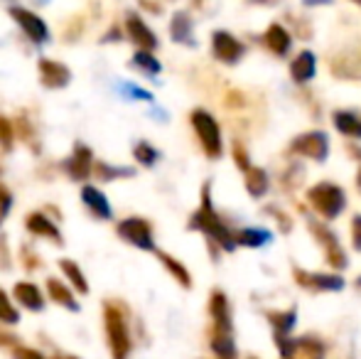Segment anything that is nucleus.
Here are the masks:
<instances>
[{"mask_svg": "<svg viewBox=\"0 0 361 359\" xmlns=\"http://www.w3.org/2000/svg\"><path fill=\"white\" fill-rule=\"evenodd\" d=\"M190 229H197V231H202V234H207L212 241H216L224 251H233V246H236V234L224 224L221 217L216 214L214 205H212L209 185H204V190H202V207L192 214Z\"/></svg>", "mask_w": 361, "mask_h": 359, "instance_id": "f257e3e1", "label": "nucleus"}, {"mask_svg": "<svg viewBox=\"0 0 361 359\" xmlns=\"http://www.w3.org/2000/svg\"><path fill=\"white\" fill-rule=\"evenodd\" d=\"M104 325H106V340H109L111 359H128L133 350L128 327V312L121 303L109 300L104 305Z\"/></svg>", "mask_w": 361, "mask_h": 359, "instance_id": "f03ea898", "label": "nucleus"}, {"mask_svg": "<svg viewBox=\"0 0 361 359\" xmlns=\"http://www.w3.org/2000/svg\"><path fill=\"white\" fill-rule=\"evenodd\" d=\"M307 200H310V205L314 207V212L327 221L337 219V217L347 209V195H344L342 187L334 185V182H317V185L307 192Z\"/></svg>", "mask_w": 361, "mask_h": 359, "instance_id": "7ed1b4c3", "label": "nucleus"}, {"mask_svg": "<svg viewBox=\"0 0 361 359\" xmlns=\"http://www.w3.org/2000/svg\"><path fill=\"white\" fill-rule=\"evenodd\" d=\"M190 121H192V128H195L197 138H200V143H202V150H204L212 160L221 158V153H224L221 128H219L214 116L204 109H197V111H192Z\"/></svg>", "mask_w": 361, "mask_h": 359, "instance_id": "20e7f679", "label": "nucleus"}, {"mask_svg": "<svg viewBox=\"0 0 361 359\" xmlns=\"http://www.w3.org/2000/svg\"><path fill=\"white\" fill-rule=\"evenodd\" d=\"M290 153L300 155V158H310L317 160V163H324L329 155V138L322 130H310V133H302L290 143Z\"/></svg>", "mask_w": 361, "mask_h": 359, "instance_id": "39448f33", "label": "nucleus"}, {"mask_svg": "<svg viewBox=\"0 0 361 359\" xmlns=\"http://www.w3.org/2000/svg\"><path fill=\"white\" fill-rule=\"evenodd\" d=\"M116 231H118L121 239L128 241V244H133V246H138V249H143V251L155 249L152 226H150V221L143 219V217H128V219L118 221Z\"/></svg>", "mask_w": 361, "mask_h": 359, "instance_id": "423d86ee", "label": "nucleus"}, {"mask_svg": "<svg viewBox=\"0 0 361 359\" xmlns=\"http://www.w3.org/2000/svg\"><path fill=\"white\" fill-rule=\"evenodd\" d=\"M10 18L20 25V30H23L35 44H44L49 39L47 23H44L39 15H35L32 10H25V8H20V5H13V8H10Z\"/></svg>", "mask_w": 361, "mask_h": 359, "instance_id": "0eeeda50", "label": "nucleus"}, {"mask_svg": "<svg viewBox=\"0 0 361 359\" xmlns=\"http://www.w3.org/2000/svg\"><path fill=\"white\" fill-rule=\"evenodd\" d=\"M212 52H214V57L219 62L236 64V62H241V57L246 54V44L233 37L231 32H226V30H216V32L212 35Z\"/></svg>", "mask_w": 361, "mask_h": 359, "instance_id": "6e6552de", "label": "nucleus"}, {"mask_svg": "<svg viewBox=\"0 0 361 359\" xmlns=\"http://www.w3.org/2000/svg\"><path fill=\"white\" fill-rule=\"evenodd\" d=\"M126 32H128V37L133 39V44H138L140 49H147V52H152V49L157 47V35L152 32L150 28H147L145 20L140 18L138 13H128V15H126Z\"/></svg>", "mask_w": 361, "mask_h": 359, "instance_id": "1a4fd4ad", "label": "nucleus"}, {"mask_svg": "<svg viewBox=\"0 0 361 359\" xmlns=\"http://www.w3.org/2000/svg\"><path fill=\"white\" fill-rule=\"evenodd\" d=\"M37 67H39V79H42V84L47 89H64L69 82H72L69 67H64V64L57 62V59L42 57Z\"/></svg>", "mask_w": 361, "mask_h": 359, "instance_id": "9d476101", "label": "nucleus"}, {"mask_svg": "<svg viewBox=\"0 0 361 359\" xmlns=\"http://www.w3.org/2000/svg\"><path fill=\"white\" fill-rule=\"evenodd\" d=\"M64 170L72 180H89L94 173V153L86 145H76L74 153L64 160Z\"/></svg>", "mask_w": 361, "mask_h": 359, "instance_id": "9b49d317", "label": "nucleus"}, {"mask_svg": "<svg viewBox=\"0 0 361 359\" xmlns=\"http://www.w3.org/2000/svg\"><path fill=\"white\" fill-rule=\"evenodd\" d=\"M298 283L310 291H342L344 281L342 276H334V273H305L298 271Z\"/></svg>", "mask_w": 361, "mask_h": 359, "instance_id": "f8f14e48", "label": "nucleus"}, {"mask_svg": "<svg viewBox=\"0 0 361 359\" xmlns=\"http://www.w3.org/2000/svg\"><path fill=\"white\" fill-rule=\"evenodd\" d=\"M263 44H266L276 57H288L290 49H293V37H290V32L281 23H273L271 28L266 30V35H263Z\"/></svg>", "mask_w": 361, "mask_h": 359, "instance_id": "ddd939ff", "label": "nucleus"}, {"mask_svg": "<svg viewBox=\"0 0 361 359\" xmlns=\"http://www.w3.org/2000/svg\"><path fill=\"white\" fill-rule=\"evenodd\" d=\"M209 315L214 322V330L231 332V305H228V298L221 291H214L209 298Z\"/></svg>", "mask_w": 361, "mask_h": 359, "instance_id": "4468645a", "label": "nucleus"}, {"mask_svg": "<svg viewBox=\"0 0 361 359\" xmlns=\"http://www.w3.org/2000/svg\"><path fill=\"white\" fill-rule=\"evenodd\" d=\"M25 226H27L30 234L44 236V239H52L54 244H62V234H59V229L54 226L52 219H47V217L42 214V212H30V214L25 217Z\"/></svg>", "mask_w": 361, "mask_h": 359, "instance_id": "2eb2a0df", "label": "nucleus"}, {"mask_svg": "<svg viewBox=\"0 0 361 359\" xmlns=\"http://www.w3.org/2000/svg\"><path fill=\"white\" fill-rule=\"evenodd\" d=\"M314 74H317V59H314V54L310 52V49H302V52L290 62V77L298 84H307L314 79Z\"/></svg>", "mask_w": 361, "mask_h": 359, "instance_id": "dca6fc26", "label": "nucleus"}, {"mask_svg": "<svg viewBox=\"0 0 361 359\" xmlns=\"http://www.w3.org/2000/svg\"><path fill=\"white\" fill-rule=\"evenodd\" d=\"M81 200H84V205L89 207V212L96 219H111V205L99 187L86 185L84 190H81Z\"/></svg>", "mask_w": 361, "mask_h": 359, "instance_id": "f3484780", "label": "nucleus"}, {"mask_svg": "<svg viewBox=\"0 0 361 359\" xmlns=\"http://www.w3.org/2000/svg\"><path fill=\"white\" fill-rule=\"evenodd\" d=\"M13 296L18 298L20 305H25L27 310H42V308H44V298H42V293H39V288L35 286V283H27V281L15 283Z\"/></svg>", "mask_w": 361, "mask_h": 359, "instance_id": "a211bd4d", "label": "nucleus"}, {"mask_svg": "<svg viewBox=\"0 0 361 359\" xmlns=\"http://www.w3.org/2000/svg\"><path fill=\"white\" fill-rule=\"evenodd\" d=\"M332 121H334V128H337L342 135H347V138H361V116L359 114L342 109V111H334Z\"/></svg>", "mask_w": 361, "mask_h": 359, "instance_id": "6ab92c4d", "label": "nucleus"}, {"mask_svg": "<svg viewBox=\"0 0 361 359\" xmlns=\"http://www.w3.org/2000/svg\"><path fill=\"white\" fill-rule=\"evenodd\" d=\"M170 35H172V39H175V42L195 47V32H192L190 15H187V13H175V18H172V23H170Z\"/></svg>", "mask_w": 361, "mask_h": 359, "instance_id": "aec40b11", "label": "nucleus"}, {"mask_svg": "<svg viewBox=\"0 0 361 359\" xmlns=\"http://www.w3.org/2000/svg\"><path fill=\"white\" fill-rule=\"evenodd\" d=\"M47 293L57 305L67 308V310H74V312L79 310V303H76L74 293L69 291L62 281H57V278H47Z\"/></svg>", "mask_w": 361, "mask_h": 359, "instance_id": "412c9836", "label": "nucleus"}, {"mask_svg": "<svg viewBox=\"0 0 361 359\" xmlns=\"http://www.w3.org/2000/svg\"><path fill=\"white\" fill-rule=\"evenodd\" d=\"M212 352L219 359H236V345H233V337L231 332H224V330H214L212 327Z\"/></svg>", "mask_w": 361, "mask_h": 359, "instance_id": "4be33fe9", "label": "nucleus"}, {"mask_svg": "<svg viewBox=\"0 0 361 359\" xmlns=\"http://www.w3.org/2000/svg\"><path fill=\"white\" fill-rule=\"evenodd\" d=\"M273 239V234L268 229H258V226H251V229H241L236 234V244L248 246V249H261V246H268Z\"/></svg>", "mask_w": 361, "mask_h": 359, "instance_id": "5701e85b", "label": "nucleus"}, {"mask_svg": "<svg viewBox=\"0 0 361 359\" xmlns=\"http://www.w3.org/2000/svg\"><path fill=\"white\" fill-rule=\"evenodd\" d=\"M268 322L273 325L276 335H290L295 322H298V310L295 308H290V310H273L268 312Z\"/></svg>", "mask_w": 361, "mask_h": 359, "instance_id": "b1692460", "label": "nucleus"}, {"mask_svg": "<svg viewBox=\"0 0 361 359\" xmlns=\"http://www.w3.org/2000/svg\"><path fill=\"white\" fill-rule=\"evenodd\" d=\"M322 357H324V347L319 340H314V337H300V340H295L293 359H322Z\"/></svg>", "mask_w": 361, "mask_h": 359, "instance_id": "393cba45", "label": "nucleus"}, {"mask_svg": "<svg viewBox=\"0 0 361 359\" xmlns=\"http://www.w3.org/2000/svg\"><path fill=\"white\" fill-rule=\"evenodd\" d=\"M243 185H246L248 195H251L253 200H261V197L268 192V175H266V170H261V168L246 170V180H243Z\"/></svg>", "mask_w": 361, "mask_h": 359, "instance_id": "a878e982", "label": "nucleus"}, {"mask_svg": "<svg viewBox=\"0 0 361 359\" xmlns=\"http://www.w3.org/2000/svg\"><path fill=\"white\" fill-rule=\"evenodd\" d=\"M157 259H160V264L165 266L167 271H170V276L175 278L177 283H180L182 288H192V276H190V271L185 269V266L180 264L177 259H172L170 254H157Z\"/></svg>", "mask_w": 361, "mask_h": 359, "instance_id": "bb28decb", "label": "nucleus"}, {"mask_svg": "<svg viewBox=\"0 0 361 359\" xmlns=\"http://www.w3.org/2000/svg\"><path fill=\"white\" fill-rule=\"evenodd\" d=\"M59 269H62L64 276L69 278V281L74 283V288H76V293H89V283H86V278H84V271L79 269V264H74V261H69V259H64L62 264H59Z\"/></svg>", "mask_w": 361, "mask_h": 359, "instance_id": "cd10ccee", "label": "nucleus"}, {"mask_svg": "<svg viewBox=\"0 0 361 359\" xmlns=\"http://www.w3.org/2000/svg\"><path fill=\"white\" fill-rule=\"evenodd\" d=\"M18 320H20V312L15 310V305L10 303L8 293L0 288V322H3V325H18Z\"/></svg>", "mask_w": 361, "mask_h": 359, "instance_id": "c85d7f7f", "label": "nucleus"}, {"mask_svg": "<svg viewBox=\"0 0 361 359\" xmlns=\"http://www.w3.org/2000/svg\"><path fill=\"white\" fill-rule=\"evenodd\" d=\"M133 64L138 69H143L145 74H157L160 72V62H157L155 57H152V52H147V49H140V52H135V57H133Z\"/></svg>", "mask_w": 361, "mask_h": 359, "instance_id": "c756f323", "label": "nucleus"}, {"mask_svg": "<svg viewBox=\"0 0 361 359\" xmlns=\"http://www.w3.org/2000/svg\"><path fill=\"white\" fill-rule=\"evenodd\" d=\"M133 155H135V160H138L140 165H145V168H152V165L157 163V150L152 148L150 143H145V140H140V143L135 145Z\"/></svg>", "mask_w": 361, "mask_h": 359, "instance_id": "7c9ffc66", "label": "nucleus"}, {"mask_svg": "<svg viewBox=\"0 0 361 359\" xmlns=\"http://www.w3.org/2000/svg\"><path fill=\"white\" fill-rule=\"evenodd\" d=\"M13 140H15V126L10 118L0 116V148L3 150H10L13 148Z\"/></svg>", "mask_w": 361, "mask_h": 359, "instance_id": "2f4dec72", "label": "nucleus"}, {"mask_svg": "<svg viewBox=\"0 0 361 359\" xmlns=\"http://www.w3.org/2000/svg\"><path fill=\"white\" fill-rule=\"evenodd\" d=\"M94 170L101 175V180H116L121 175H130V170H121V168H109V165H104V163H99V165H94Z\"/></svg>", "mask_w": 361, "mask_h": 359, "instance_id": "473e14b6", "label": "nucleus"}, {"mask_svg": "<svg viewBox=\"0 0 361 359\" xmlns=\"http://www.w3.org/2000/svg\"><path fill=\"white\" fill-rule=\"evenodd\" d=\"M10 207H13V195H10L8 187L0 185V224H3V219L8 217Z\"/></svg>", "mask_w": 361, "mask_h": 359, "instance_id": "72a5a7b5", "label": "nucleus"}, {"mask_svg": "<svg viewBox=\"0 0 361 359\" xmlns=\"http://www.w3.org/2000/svg\"><path fill=\"white\" fill-rule=\"evenodd\" d=\"M13 359H47L42 352L32 350V347H13Z\"/></svg>", "mask_w": 361, "mask_h": 359, "instance_id": "f704fd0d", "label": "nucleus"}, {"mask_svg": "<svg viewBox=\"0 0 361 359\" xmlns=\"http://www.w3.org/2000/svg\"><path fill=\"white\" fill-rule=\"evenodd\" d=\"M23 264H25V269L27 271H35V269H39V256L37 254H32V251L27 249V246H23Z\"/></svg>", "mask_w": 361, "mask_h": 359, "instance_id": "c9c22d12", "label": "nucleus"}, {"mask_svg": "<svg viewBox=\"0 0 361 359\" xmlns=\"http://www.w3.org/2000/svg\"><path fill=\"white\" fill-rule=\"evenodd\" d=\"M352 244H354V249L361 251V214H357L352 219Z\"/></svg>", "mask_w": 361, "mask_h": 359, "instance_id": "e433bc0d", "label": "nucleus"}, {"mask_svg": "<svg viewBox=\"0 0 361 359\" xmlns=\"http://www.w3.org/2000/svg\"><path fill=\"white\" fill-rule=\"evenodd\" d=\"M10 254H8V244H5V236H0V269H8L10 266Z\"/></svg>", "mask_w": 361, "mask_h": 359, "instance_id": "4c0bfd02", "label": "nucleus"}, {"mask_svg": "<svg viewBox=\"0 0 361 359\" xmlns=\"http://www.w3.org/2000/svg\"><path fill=\"white\" fill-rule=\"evenodd\" d=\"M15 128H20V133H23V138H25V140L32 138V133H30V123H27L25 118H18V121H15Z\"/></svg>", "mask_w": 361, "mask_h": 359, "instance_id": "58836bf2", "label": "nucleus"}, {"mask_svg": "<svg viewBox=\"0 0 361 359\" xmlns=\"http://www.w3.org/2000/svg\"><path fill=\"white\" fill-rule=\"evenodd\" d=\"M13 345H15V337L10 332L0 330V347H13Z\"/></svg>", "mask_w": 361, "mask_h": 359, "instance_id": "ea45409f", "label": "nucleus"}, {"mask_svg": "<svg viewBox=\"0 0 361 359\" xmlns=\"http://www.w3.org/2000/svg\"><path fill=\"white\" fill-rule=\"evenodd\" d=\"M332 0H305V5H329Z\"/></svg>", "mask_w": 361, "mask_h": 359, "instance_id": "a19ab883", "label": "nucleus"}, {"mask_svg": "<svg viewBox=\"0 0 361 359\" xmlns=\"http://www.w3.org/2000/svg\"><path fill=\"white\" fill-rule=\"evenodd\" d=\"M54 359H79V357H72V355H57Z\"/></svg>", "mask_w": 361, "mask_h": 359, "instance_id": "79ce46f5", "label": "nucleus"}, {"mask_svg": "<svg viewBox=\"0 0 361 359\" xmlns=\"http://www.w3.org/2000/svg\"><path fill=\"white\" fill-rule=\"evenodd\" d=\"M357 187L361 190V170H359V175H357Z\"/></svg>", "mask_w": 361, "mask_h": 359, "instance_id": "37998d69", "label": "nucleus"}, {"mask_svg": "<svg viewBox=\"0 0 361 359\" xmlns=\"http://www.w3.org/2000/svg\"><path fill=\"white\" fill-rule=\"evenodd\" d=\"M357 286H361V276H359V278H357Z\"/></svg>", "mask_w": 361, "mask_h": 359, "instance_id": "c03bdc74", "label": "nucleus"}, {"mask_svg": "<svg viewBox=\"0 0 361 359\" xmlns=\"http://www.w3.org/2000/svg\"><path fill=\"white\" fill-rule=\"evenodd\" d=\"M354 3H357V5H361V0H354Z\"/></svg>", "mask_w": 361, "mask_h": 359, "instance_id": "a18cd8bd", "label": "nucleus"}]
</instances>
